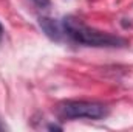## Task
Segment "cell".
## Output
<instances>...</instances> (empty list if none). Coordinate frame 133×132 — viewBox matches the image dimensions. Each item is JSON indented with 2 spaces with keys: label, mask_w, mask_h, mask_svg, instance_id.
Returning <instances> with one entry per match:
<instances>
[{
  "label": "cell",
  "mask_w": 133,
  "mask_h": 132,
  "mask_svg": "<svg viewBox=\"0 0 133 132\" xmlns=\"http://www.w3.org/2000/svg\"><path fill=\"white\" fill-rule=\"evenodd\" d=\"M3 34V27H2V23H0V36Z\"/></svg>",
  "instance_id": "cell-5"
},
{
  "label": "cell",
  "mask_w": 133,
  "mask_h": 132,
  "mask_svg": "<svg viewBox=\"0 0 133 132\" xmlns=\"http://www.w3.org/2000/svg\"><path fill=\"white\" fill-rule=\"evenodd\" d=\"M39 23H40V28L45 31V34L53 39V40H62V37L65 36L64 31V27H62V22H57L54 19H50V17H40L39 19Z\"/></svg>",
  "instance_id": "cell-3"
},
{
  "label": "cell",
  "mask_w": 133,
  "mask_h": 132,
  "mask_svg": "<svg viewBox=\"0 0 133 132\" xmlns=\"http://www.w3.org/2000/svg\"><path fill=\"white\" fill-rule=\"evenodd\" d=\"M62 27L65 36L71 40L84 45H91V47H122L127 44L125 39L119 36H113L110 33H104L99 30H95L88 25H85L82 20L68 16L62 20Z\"/></svg>",
  "instance_id": "cell-1"
},
{
  "label": "cell",
  "mask_w": 133,
  "mask_h": 132,
  "mask_svg": "<svg viewBox=\"0 0 133 132\" xmlns=\"http://www.w3.org/2000/svg\"><path fill=\"white\" fill-rule=\"evenodd\" d=\"M36 5H39V6H42V8H45V6H48L50 5V0H33Z\"/></svg>",
  "instance_id": "cell-4"
},
{
  "label": "cell",
  "mask_w": 133,
  "mask_h": 132,
  "mask_svg": "<svg viewBox=\"0 0 133 132\" xmlns=\"http://www.w3.org/2000/svg\"><path fill=\"white\" fill-rule=\"evenodd\" d=\"M57 110L65 118H90V120L104 118L108 113L104 104L90 101H64L59 104Z\"/></svg>",
  "instance_id": "cell-2"
}]
</instances>
